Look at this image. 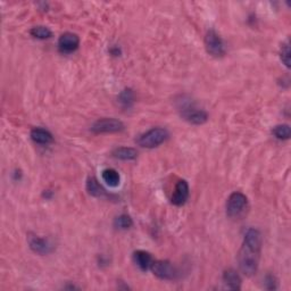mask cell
Returning <instances> with one entry per match:
<instances>
[{
    "instance_id": "obj_11",
    "label": "cell",
    "mask_w": 291,
    "mask_h": 291,
    "mask_svg": "<svg viewBox=\"0 0 291 291\" xmlns=\"http://www.w3.org/2000/svg\"><path fill=\"white\" fill-rule=\"evenodd\" d=\"M223 282L231 290H240L241 289V278L237 273V271L229 268L223 273Z\"/></svg>"
},
{
    "instance_id": "obj_3",
    "label": "cell",
    "mask_w": 291,
    "mask_h": 291,
    "mask_svg": "<svg viewBox=\"0 0 291 291\" xmlns=\"http://www.w3.org/2000/svg\"><path fill=\"white\" fill-rule=\"evenodd\" d=\"M181 105L179 106L181 110V115L184 117L185 121L195 125H201L207 122L208 115L205 110L196 108L195 105L190 100H181Z\"/></svg>"
},
{
    "instance_id": "obj_8",
    "label": "cell",
    "mask_w": 291,
    "mask_h": 291,
    "mask_svg": "<svg viewBox=\"0 0 291 291\" xmlns=\"http://www.w3.org/2000/svg\"><path fill=\"white\" fill-rule=\"evenodd\" d=\"M80 44V39L79 36L74 33H64V35L61 36V38L58 40V48L62 53L64 54H70L75 51L77 48H79Z\"/></svg>"
},
{
    "instance_id": "obj_15",
    "label": "cell",
    "mask_w": 291,
    "mask_h": 291,
    "mask_svg": "<svg viewBox=\"0 0 291 291\" xmlns=\"http://www.w3.org/2000/svg\"><path fill=\"white\" fill-rule=\"evenodd\" d=\"M102 178L107 185L113 186V188H116V186L119 185V182H121V177H119L117 171L114 169L104 170L102 173Z\"/></svg>"
},
{
    "instance_id": "obj_16",
    "label": "cell",
    "mask_w": 291,
    "mask_h": 291,
    "mask_svg": "<svg viewBox=\"0 0 291 291\" xmlns=\"http://www.w3.org/2000/svg\"><path fill=\"white\" fill-rule=\"evenodd\" d=\"M87 190L89 192V195H91L93 197H103L106 195L105 190L102 185L99 184V182L97 181L96 178L90 177L88 179L87 181Z\"/></svg>"
},
{
    "instance_id": "obj_22",
    "label": "cell",
    "mask_w": 291,
    "mask_h": 291,
    "mask_svg": "<svg viewBox=\"0 0 291 291\" xmlns=\"http://www.w3.org/2000/svg\"><path fill=\"white\" fill-rule=\"evenodd\" d=\"M265 288L268 289V290H275L278 288V282H277V279L273 275L268 274L265 277Z\"/></svg>"
},
{
    "instance_id": "obj_6",
    "label": "cell",
    "mask_w": 291,
    "mask_h": 291,
    "mask_svg": "<svg viewBox=\"0 0 291 291\" xmlns=\"http://www.w3.org/2000/svg\"><path fill=\"white\" fill-rule=\"evenodd\" d=\"M124 130V124L116 118H100L91 126V131L95 133H116Z\"/></svg>"
},
{
    "instance_id": "obj_4",
    "label": "cell",
    "mask_w": 291,
    "mask_h": 291,
    "mask_svg": "<svg viewBox=\"0 0 291 291\" xmlns=\"http://www.w3.org/2000/svg\"><path fill=\"white\" fill-rule=\"evenodd\" d=\"M248 204V199L244 193L233 192L231 193L226 201V214L230 218H238L246 210Z\"/></svg>"
},
{
    "instance_id": "obj_9",
    "label": "cell",
    "mask_w": 291,
    "mask_h": 291,
    "mask_svg": "<svg viewBox=\"0 0 291 291\" xmlns=\"http://www.w3.org/2000/svg\"><path fill=\"white\" fill-rule=\"evenodd\" d=\"M28 241L30 248L39 255H48V254L53 252V246L46 239L31 234V236H29Z\"/></svg>"
},
{
    "instance_id": "obj_13",
    "label": "cell",
    "mask_w": 291,
    "mask_h": 291,
    "mask_svg": "<svg viewBox=\"0 0 291 291\" xmlns=\"http://www.w3.org/2000/svg\"><path fill=\"white\" fill-rule=\"evenodd\" d=\"M31 139L35 141L36 144L39 145H48L53 143L54 138L53 134H51L48 130L41 129V128H36L31 131Z\"/></svg>"
},
{
    "instance_id": "obj_19",
    "label": "cell",
    "mask_w": 291,
    "mask_h": 291,
    "mask_svg": "<svg viewBox=\"0 0 291 291\" xmlns=\"http://www.w3.org/2000/svg\"><path fill=\"white\" fill-rule=\"evenodd\" d=\"M30 33H31L32 36L40 40L49 39L51 38V36H53V32L46 27H35L30 31Z\"/></svg>"
},
{
    "instance_id": "obj_12",
    "label": "cell",
    "mask_w": 291,
    "mask_h": 291,
    "mask_svg": "<svg viewBox=\"0 0 291 291\" xmlns=\"http://www.w3.org/2000/svg\"><path fill=\"white\" fill-rule=\"evenodd\" d=\"M133 259L134 263L137 264V266L139 267L141 271L149 270L152 263L151 255L145 251H137L133 254Z\"/></svg>"
},
{
    "instance_id": "obj_1",
    "label": "cell",
    "mask_w": 291,
    "mask_h": 291,
    "mask_svg": "<svg viewBox=\"0 0 291 291\" xmlns=\"http://www.w3.org/2000/svg\"><path fill=\"white\" fill-rule=\"evenodd\" d=\"M262 248V234L257 229H249L245 234L244 244L239 252V267L242 273L252 277L257 272Z\"/></svg>"
},
{
    "instance_id": "obj_17",
    "label": "cell",
    "mask_w": 291,
    "mask_h": 291,
    "mask_svg": "<svg viewBox=\"0 0 291 291\" xmlns=\"http://www.w3.org/2000/svg\"><path fill=\"white\" fill-rule=\"evenodd\" d=\"M118 103L121 104L122 107L130 108L132 107L134 103V93L131 89H125L118 96Z\"/></svg>"
},
{
    "instance_id": "obj_10",
    "label": "cell",
    "mask_w": 291,
    "mask_h": 291,
    "mask_svg": "<svg viewBox=\"0 0 291 291\" xmlns=\"http://www.w3.org/2000/svg\"><path fill=\"white\" fill-rule=\"evenodd\" d=\"M189 198V185L186 183V181L180 180L175 185V190L172 195L171 201L174 204L175 206H182L186 203V200Z\"/></svg>"
},
{
    "instance_id": "obj_14",
    "label": "cell",
    "mask_w": 291,
    "mask_h": 291,
    "mask_svg": "<svg viewBox=\"0 0 291 291\" xmlns=\"http://www.w3.org/2000/svg\"><path fill=\"white\" fill-rule=\"evenodd\" d=\"M113 156L121 160H133L138 157V151L134 148L119 147L113 151Z\"/></svg>"
},
{
    "instance_id": "obj_5",
    "label": "cell",
    "mask_w": 291,
    "mask_h": 291,
    "mask_svg": "<svg viewBox=\"0 0 291 291\" xmlns=\"http://www.w3.org/2000/svg\"><path fill=\"white\" fill-rule=\"evenodd\" d=\"M205 47H206L207 53L212 55L213 57H222L225 54V47L218 33L214 30H211L206 33L205 36Z\"/></svg>"
},
{
    "instance_id": "obj_7",
    "label": "cell",
    "mask_w": 291,
    "mask_h": 291,
    "mask_svg": "<svg viewBox=\"0 0 291 291\" xmlns=\"http://www.w3.org/2000/svg\"><path fill=\"white\" fill-rule=\"evenodd\" d=\"M150 270L152 271L155 277H157L160 280H174L178 277V271L172 263L169 260H152Z\"/></svg>"
},
{
    "instance_id": "obj_18",
    "label": "cell",
    "mask_w": 291,
    "mask_h": 291,
    "mask_svg": "<svg viewBox=\"0 0 291 291\" xmlns=\"http://www.w3.org/2000/svg\"><path fill=\"white\" fill-rule=\"evenodd\" d=\"M272 133L279 140H288L291 136V129L288 124H280L273 128Z\"/></svg>"
},
{
    "instance_id": "obj_20",
    "label": "cell",
    "mask_w": 291,
    "mask_h": 291,
    "mask_svg": "<svg viewBox=\"0 0 291 291\" xmlns=\"http://www.w3.org/2000/svg\"><path fill=\"white\" fill-rule=\"evenodd\" d=\"M114 224H115V226L117 227V229L128 230L133 225V221H132V218H130L129 215L122 214V215H119L118 218H115Z\"/></svg>"
},
{
    "instance_id": "obj_21",
    "label": "cell",
    "mask_w": 291,
    "mask_h": 291,
    "mask_svg": "<svg viewBox=\"0 0 291 291\" xmlns=\"http://www.w3.org/2000/svg\"><path fill=\"white\" fill-rule=\"evenodd\" d=\"M280 57H281V61L286 65V67L290 69V46L288 41L282 44L281 51H280Z\"/></svg>"
},
{
    "instance_id": "obj_2",
    "label": "cell",
    "mask_w": 291,
    "mask_h": 291,
    "mask_svg": "<svg viewBox=\"0 0 291 291\" xmlns=\"http://www.w3.org/2000/svg\"><path fill=\"white\" fill-rule=\"evenodd\" d=\"M169 131L163 128H154L138 138L137 144L144 148H155L162 145L169 138Z\"/></svg>"
}]
</instances>
